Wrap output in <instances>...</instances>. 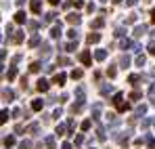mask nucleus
<instances>
[{
    "label": "nucleus",
    "instance_id": "1",
    "mask_svg": "<svg viewBox=\"0 0 155 149\" xmlns=\"http://www.w3.org/2000/svg\"><path fill=\"white\" fill-rule=\"evenodd\" d=\"M23 40H25V34H23L21 29H17V32L11 36V42H13V44H21Z\"/></svg>",
    "mask_w": 155,
    "mask_h": 149
},
{
    "label": "nucleus",
    "instance_id": "2",
    "mask_svg": "<svg viewBox=\"0 0 155 149\" xmlns=\"http://www.w3.org/2000/svg\"><path fill=\"white\" fill-rule=\"evenodd\" d=\"M36 88H38L40 93H46V90L51 88V84H48V80H46V78H40V80H38V84H36Z\"/></svg>",
    "mask_w": 155,
    "mask_h": 149
},
{
    "label": "nucleus",
    "instance_id": "3",
    "mask_svg": "<svg viewBox=\"0 0 155 149\" xmlns=\"http://www.w3.org/2000/svg\"><path fill=\"white\" fill-rule=\"evenodd\" d=\"M80 61H82V63L88 67V65L92 63V57H90V52H88V50H82V52H80Z\"/></svg>",
    "mask_w": 155,
    "mask_h": 149
},
{
    "label": "nucleus",
    "instance_id": "4",
    "mask_svg": "<svg viewBox=\"0 0 155 149\" xmlns=\"http://www.w3.org/2000/svg\"><path fill=\"white\" fill-rule=\"evenodd\" d=\"M82 21V17H80V13H67V23L71 25H78Z\"/></svg>",
    "mask_w": 155,
    "mask_h": 149
},
{
    "label": "nucleus",
    "instance_id": "5",
    "mask_svg": "<svg viewBox=\"0 0 155 149\" xmlns=\"http://www.w3.org/2000/svg\"><path fill=\"white\" fill-rule=\"evenodd\" d=\"M99 40H101V34H99V32H92V34H88V38H86L88 44H97Z\"/></svg>",
    "mask_w": 155,
    "mask_h": 149
},
{
    "label": "nucleus",
    "instance_id": "6",
    "mask_svg": "<svg viewBox=\"0 0 155 149\" xmlns=\"http://www.w3.org/2000/svg\"><path fill=\"white\" fill-rule=\"evenodd\" d=\"M51 38H52V40H59V38H61V23H57L51 29Z\"/></svg>",
    "mask_w": 155,
    "mask_h": 149
},
{
    "label": "nucleus",
    "instance_id": "7",
    "mask_svg": "<svg viewBox=\"0 0 155 149\" xmlns=\"http://www.w3.org/2000/svg\"><path fill=\"white\" fill-rule=\"evenodd\" d=\"M42 107H44V101L42 99H34L31 101V109H34V111H42Z\"/></svg>",
    "mask_w": 155,
    "mask_h": 149
},
{
    "label": "nucleus",
    "instance_id": "8",
    "mask_svg": "<svg viewBox=\"0 0 155 149\" xmlns=\"http://www.w3.org/2000/svg\"><path fill=\"white\" fill-rule=\"evenodd\" d=\"M115 141H117L120 145H126V143H128V132H120V134H115Z\"/></svg>",
    "mask_w": 155,
    "mask_h": 149
},
{
    "label": "nucleus",
    "instance_id": "9",
    "mask_svg": "<svg viewBox=\"0 0 155 149\" xmlns=\"http://www.w3.org/2000/svg\"><path fill=\"white\" fill-rule=\"evenodd\" d=\"M145 32H147V27H145V25H136L132 34H134V38H140V36H143Z\"/></svg>",
    "mask_w": 155,
    "mask_h": 149
},
{
    "label": "nucleus",
    "instance_id": "10",
    "mask_svg": "<svg viewBox=\"0 0 155 149\" xmlns=\"http://www.w3.org/2000/svg\"><path fill=\"white\" fill-rule=\"evenodd\" d=\"M111 93H113V86H111V84H103V86H101V95H103V97L111 95Z\"/></svg>",
    "mask_w": 155,
    "mask_h": 149
},
{
    "label": "nucleus",
    "instance_id": "11",
    "mask_svg": "<svg viewBox=\"0 0 155 149\" xmlns=\"http://www.w3.org/2000/svg\"><path fill=\"white\" fill-rule=\"evenodd\" d=\"M27 44H29L31 49H34V46H40V36H38V34H34V36L29 38V42H27Z\"/></svg>",
    "mask_w": 155,
    "mask_h": 149
},
{
    "label": "nucleus",
    "instance_id": "12",
    "mask_svg": "<svg viewBox=\"0 0 155 149\" xmlns=\"http://www.w3.org/2000/svg\"><path fill=\"white\" fill-rule=\"evenodd\" d=\"M40 67H42V63H40V61H31V63H29V72H31V74L40 72Z\"/></svg>",
    "mask_w": 155,
    "mask_h": 149
},
{
    "label": "nucleus",
    "instance_id": "13",
    "mask_svg": "<svg viewBox=\"0 0 155 149\" xmlns=\"http://www.w3.org/2000/svg\"><path fill=\"white\" fill-rule=\"evenodd\" d=\"M145 111H147V105H138V107L134 109V118H140V116H145Z\"/></svg>",
    "mask_w": 155,
    "mask_h": 149
},
{
    "label": "nucleus",
    "instance_id": "14",
    "mask_svg": "<svg viewBox=\"0 0 155 149\" xmlns=\"http://www.w3.org/2000/svg\"><path fill=\"white\" fill-rule=\"evenodd\" d=\"M94 59H97V61H105V59H107V50L99 49L97 52H94Z\"/></svg>",
    "mask_w": 155,
    "mask_h": 149
},
{
    "label": "nucleus",
    "instance_id": "15",
    "mask_svg": "<svg viewBox=\"0 0 155 149\" xmlns=\"http://www.w3.org/2000/svg\"><path fill=\"white\" fill-rule=\"evenodd\" d=\"M115 107H117V111H128V109H130V105L126 103V101H117Z\"/></svg>",
    "mask_w": 155,
    "mask_h": 149
},
{
    "label": "nucleus",
    "instance_id": "16",
    "mask_svg": "<svg viewBox=\"0 0 155 149\" xmlns=\"http://www.w3.org/2000/svg\"><path fill=\"white\" fill-rule=\"evenodd\" d=\"M2 97H4L6 101H13L15 99V93H13L11 88H4V90H2Z\"/></svg>",
    "mask_w": 155,
    "mask_h": 149
},
{
    "label": "nucleus",
    "instance_id": "17",
    "mask_svg": "<svg viewBox=\"0 0 155 149\" xmlns=\"http://www.w3.org/2000/svg\"><path fill=\"white\" fill-rule=\"evenodd\" d=\"M65 80H67V76H65V74H57V76H54V84H59V86H63Z\"/></svg>",
    "mask_w": 155,
    "mask_h": 149
},
{
    "label": "nucleus",
    "instance_id": "18",
    "mask_svg": "<svg viewBox=\"0 0 155 149\" xmlns=\"http://www.w3.org/2000/svg\"><path fill=\"white\" fill-rule=\"evenodd\" d=\"M31 11H34V13H40V11H42V2H40V0H31Z\"/></svg>",
    "mask_w": 155,
    "mask_h": 149
},
{
    "label": "nucleus",
    "instance_id": "19",
    "mask_svg": "<svg viewBox=\"0 0 155 149\" xmlns=\"http://www.w3.org/2000/svg\"><path fill=\"white\" fill-rule=\"evenodd\" d=\"M15 21H17V23H25V21H27L25 13H23V11H19V13L15 15Z\"/></svg>",
    "mask_w": 155,
    "mask_h": 149
},
{
    "label": "nucleus",
    "instance_id": "20",
    "mask_svg": "<svg viewBox=\"0 0 155 149\" xmlns=\"http://www.w3.org/2000/svg\"><path fill=\"white\" fill-rule=\"evenodd\" d=\"M120 65H122V67H128L130 65V57L128 55H122V57H120Z\"/></svg>",
    "mask_w": 155,
    "mask_h": 149
},
{
    "label": "nucleus",
    "instance_id": "21",
    "mask_svg": "<svg viewBox=\"0 0 155 149\" xmlns=\"http://www.w3.org/2000/svg\"><path fill=\"white\" fill-rule=\"evenodd\" d=\"M130 46H132V42H130V40H126V38H122V40H120V49H122V50L130 49Z\"/></svg>",
    "mask_w": 155,
    "mask_h": 149
},
{
    "label": "nucleus",
    "instance_id": "22",
    "mask_svg": "<svg viewBox=\"0 0 155 149\" xmlns=\"http://www.w3.org/2000/svg\"><path fill=\"white\" fill-rule=\"evenodd\" d=\"M63 49L67 50V52H71V50H76V49H78V42H76V40H71V42H69V44H65Z\"/></svg>",
    "mask_w": 155,
    "mask_h": 149
},
{
    "label": "nucleus",
    "instance_id": "23",
    "mask_svg": "<svg viewBox=\"0 0 155 149\" xmlns=\"http://www.w3.org/2000/svg\"><path fill=\"white\" fill-rule=\"evenodd\" d=\"M128 82L130 84H132V86H136V84H138V82H140V76H136V74H132L128 78Z\"/></svg>",
    "mask_w": 155,
    "mask_h": 149
},
{
    "label": "nucleus",
    "instance_id": "24",
    "mask_svg": "<svg viewBox=\"0 0 155 149\" xmlns=\"http://www.w3.org/2000/svg\"><path fill=\"white\" fill-rule=\"evenodd\" d=\"M40 52H42V55H44V57H46V55H51V52H52L51 44H46V42H44V44H42V50H40Z\"/></svg>",
    "mask_w": 155,
    "mask_h": 149
},
{
    "label": "nucleus",
    "instance_id": "25",
    "mask_svg": "<svg viewBox=\"0 0 155 149\" xmlns=\"http://www.w3.org/2000/svg\"><path fill=\"white\" fill-rule=\"evenodd\" d=\"M6 120H8V111L2 109V111H0V124H6Z\"/></svg>",
    "mask_w": 155,
    "mask_h": 149
},
{
    "label": "nucleus",
    "instance_id": "26",
    "mask_svg": "<svg viewBox=\"0 0 155 149\" xmlns=\"http://www.w3.org/2000/svg\"><path fill=\"white\" fill-rule=\"evenodd\" d=\"M15 141H17V139L11 134V137H6V139H4V145H6V147H11V145H15Z\"/></svg>",
    "mask_w": 155,
    "mask_h": 149
},
{
    "label": "nucleus",
    "instance_id": "27",
    "mask_svg": "<svg viewBox=\"0 0 155 149\" xmlns=\"http://www.w3.org/2000/svg\"><path fill=\"white\" fill-rule=\"evenodd\" d=\"M90 25H92L94 29H99V27H103V25H105V21H103V19H94V21H92Z\"/></svg>",
    "mask_w": 155,
    "mask_h": 149
},
{
    "label": "nucleus",
    "instance_id": "28",
    "mask_svg": "<svg viewBox=\"0 0 155 149\" xmlns=\"http://www.w3.org/2000/svg\"><path fill=\"white\" fill-rule=\"evenodd\" d=\"M46 147H48V149H57V143H54V139H52V137L46 139Z\"/></svg>",
    "mask_w": 155,
    "mask_h": 149
},
{
    "label": "nucleus",
    "instance_id": "29",
    "mask_svg": "<svg viewBox=\"0 0 155 149\" xmlns=\"http://www.w3.org/2000/svg\"><path fill=\"white\" fill-rule=\"evenodd\" d=\"M6 78H8V80L13 82V80L17 78V69H15V67H11V69H8V76H6Z\"/></svg>",
    "mask_w": 155,
    "mask_h": 149
},
{
    "label": "nucleus",
    "instance_id": "30",
    "mask_svg": "<svg viewBox=\"0 0 155 149\" xmlns=\"http://www.w3.org/2000/svg\"><path fill=\"white\" fill-rule=\"evenodd\" d=\"M67 36H69L71 40H78V36H80V32H78V29H69V32H67Z\"/></svg>",
    "mask_w": 155,
    "mask_h": 149
},
{
    "label": "nucleus",
    "instance_id": "31",
    "mask_svg": "<svg viewBox=\"0 0 155 149\" xmlns=\"http://www.w3.org/2000/svg\"><path fill=\"white\" fill-rule=\"evenodd\" d=\"M107 76H109V78H115V76H117V69H115V65H111V67L107 69Z\"/></svg>",
    "mask_w": 155,
    "mask_h": 149
},
{
    "label": "nucleus",
    "instance_id": "32",
    "mask_svg": "<svg viewBox=\"0 0 155 149\" xmlns=\"http://www.w3.org/2000/svg\"><path fill=\"white\" fill-rule=\"evenodd\" d=\"M124 34H126L124 27H115V38H124Z\"/></svg>",
    "mask_w": 155,
    "mask_h": 149
},
{
    "label": "nucleus",
    "instance_id": "33",
    "mask_svg": "<svg viewBox=\"0 0 155 149\" xmlns=\"http://www.w3.org/2000/svg\"><path fill=\"white\" fill-rule=\"evenodd\" d=\"M82 74H84L82 69H74V72H71V78H74V80H80V78H82Z\"/></svg>",
    "mask_w": 155,
    "mask_h": 149
},
{
    "label": "nucleus",
    "instance_id": "34",
    "mask_svg": "<svg viewBox=\"0 0 155 149\" xmlns=\"http://www.w3.org/2000/svg\"><path fill=\"white\" fill-rule=\"evenodd\" d=\"M130 99L138 101V99H140V90H132V93H130Z\"/></svg>",
    "mask_w": 155,
    "mask_h": 149
},
{
    "label": "nucleus",
    "instance_id": "35",
    "mask_svg": "<svg viewBox=\"0 0 155 149\" xmlns=\"http://www.w3.org/2000/svg\"><path fill=\"white\" fill-rule=\"evenodd\" d=\"M145 61H147V59H145L143 55H138V57H136V65H138V67H143V65H145Z\"/></svg>",
    "mask_w": 155,
    "mask_h": 149
},
{
    "label": "nucleus",
    "instance_id": "36",
    "mask_svg": "<svg viewBox=\"0 0 155 149\" xmlns=\"http://www.w3.org/2000/svg\"><path fill=\"white\" fill-rule=\"evenodd\" d=\"M29 132H31V134H38V132H40V126H38V124H31V126H29Z\"/></svg>",
    "mask_w": 155,
    "mask_h": 149
},
{
    "label": "nucleus",
    "instance_id": "37",
    "mask_svg": "<svg viewBox=\"0 0 155 149\" xmlns=\"http://www.w3.org/2000/svg\"><path fill=\"white\" fill-rule=\"evenodd\" d=\"M71 6H76V8H82V6H84V0H71Z\"/></svg>",
    "mask_w": 155,
    "mask_h": 149
},
{
    "label": "nucleus",
    "instance_id": "38",
    "mask_svg": "<svg viewBox=\"0 0 155 149\" xmlns=\"http://www.w3.org/2000/svg\"><path fill=\"white\" fill-rule=\"evenodd\" d=\"M136 17H138L136 13H132V15H128V19H126V23H134V21H136Z\"/></svg>",
    "mask_w": 155,
    "mask_h": 149
},
{
    "label": "nucleus",
    "instance_id": "39",
    "mask_svg": "<svg viewBox=\"0 0 155 149\" xmlns=\"http://www.w3.org/2000/svg\"><path fill=\"white\" fill-rule=\"evenodd\" d=\"M97 137H99V141H105V139H107V137H105V130H103V128H99Z\"/></svg>",
    "mask_w": 155,
    "mask_h": 149
},
{
    "label": "nucleus",
    "instance_id": "40",
    "mask_svg": "<svg viewBox=\"0 0 155 149\" xmlns=\"http://www.w3.org/2000/svg\"><path fill=\"white\" fill-rule=\"evenodd\" d=\"M61 65H71V61H69V57H61V61H59Z\"/></svg>",
    "mask_w": 155,
    "mask_h": 149
},
{
    "label": "nucleus",
    "instance_id": "41",
    "mask_svg": "<svg viewBox=\"0 0 155 149\" xmlns=\"http://www.w3.org/2000/svg\"><path fill=\"white\" fill-rule=\"evenodd\" d=\"M82 143H84V134H78V137H76V145L80 147Z\"/></svg>",
    "mask_w": 155,
    "mask_h": 149
},
{
    "label": "nucleus",
    "instance_id": "42",
    "mask_svg": "<svg viewBox=\"0 0 155 149\" xmlns=\"http://www.w3.org/2000/svg\"><path fill=\"white\" fill-rule=\"evenodd\" d=\"M38 27H40L38 21H29V29H31V32H34V29H38Z\"/></svg>",
    "mask_w": 155,
    "mask_h": 149
},
{
    "label": "nucleus",
    "instance_id": "43",
    "mask_svg": "<svg viewBox=\"0 0 155 149\" xmlns=\"http://www.w3.org/2000/svg\"><path fill=\"white\" fill-rule=\"evenodd\" d=\"M21 149H31V141H23L21 143Z\"/></svg>",
    "mask_w": 155,
    "mask_h": 149
},
{
    "label": "nucleus",
    "instance_id": "44",
    "mask_svg": "<svg viewBox=\"0 0 155 149\" xmlns=\"http://www.w3.org/2000/svg\"><path fill=\"white\" fill-rule=\"evenodd\" d=\"M88 128H90V120H84L82 122V130H88Z\"/></svg>",
    "mask_w": 155,
    "mask_h": 149
},
{
    "label": "nucleus",
    "instance_id": "45",
    "mask_svg": "<svg viewBox=\"0 0 155 149\" xmlns=\"http://www.w3.org/2000/svg\"><path fill=\"white\" fill-rule=\"evenodd\" d=\"M57 118H61V109H54L52 111V120H57Z\"/></svg>",
    "mask_w": 155,
    "mask_h": 149
},
{
    "label": "nucleus",
    "instance_id": "46",
    "mask_svg": "<svg viewBox=\"0 0 155 149\" xmlns=\"http://www.w3.org/2000/svg\"><path fill=\"white\" fill-rule=\"evenodd\" d=\"M147 141H149V149H155V139H151V137H147Z\"/></svg>",
    "mask_w": 155,
    "mask_h": 149
},
{
    "label": "nucleus",
    "instance_id": "47",
    "mask_svg": "<svg viewBox=\"0 0 155 149\" xmlns=\"http://www.w3.org/2000/svg\"><path fill=\"white\" fill-rule=\"evenodd\" d=\"M76 95H78V97H84V88H82V86H78V88H76Z\"/></svg>",
    "mask_w": 155,
    "mask_h": 149
},
{
    "label": "nucleus",
    "instance_id": "48",
    "mask_svg": "<svg viewBox=\"0 0 155 149\" xmlns=\"http://www.w3.org/2000/svg\"><path fill=\"white\" fill-rule=\"evenodd\" d=\"M13 116H15V118H19V116H21V109H19V107H15V109H13Z\"/></svg>",
    "mask_w": 155,
    "mask_h": 149
},
{
    "label": "nucleus",
    "instance_id": "49",
    "mask_svg": "<svg viewBox=\"0 0 155 149\" xmlns=\"http://www.w3.org/2000/svg\"><path fill=\"white\" fill-rule=\"evenodd\" d=\"M149 52L155 57V42H151V44H149Z\"/></svg>",
    "mask_w": 155,
    "mask_h": 149
},
{
    "label": "nucleus",
    "instance_id": "50",
    "mask_svg": "<svg viewBox=\"0 0 155 149\" xmlns=\"http://www.w3.org/2000/svg\"><path fill=\"white\" fill-rule=\"evenodd\" d=\"M54 17H57V13H48V15H46V21H52Z\"/></svg>",
    "mask_w": 155,
    "mask_h": 149
},
{
    "label": "nucleus",
    "instance_id": "51",
    "mask_svg": "<svg viewBox=\"0 0 155 149\" xmlns=\"http://www.w3.org/2000/svg\"><path fill=\"white\" fill-rule=\"evenodd\" d=\"M149 95H151V97H155V84H151V86H149Z\"/></svg>",
    "mask_w": 155,
    "mask_h": 149
},
{
    "label": "nucleus",
    "instance_id": "52",
    "mask_svg": "<svg viewBox=\"0 0 155 149\" xmlns=\"http://www.w3.org/2000/svg\"><path fill=\"white\" fill-rule=\"evenodd\" d=\"M124 2H126V4H128V6H134V4H136V2H138V0H124Z\"/></svg>",
    "mask_w": 155,
    "mask_h": 149
},
{
    "label": "nucleus",
    "instance_id": "53",
    "mask_svg": "<svg viewBox=\"0 0 155 149\" xmlns=\"http://www.w3.org/2000/svg\"><path fill=\"white\" fill-rule=\"evenodd\" d=\"M4 57H6V50H4V49H0V61H2Z\"/></svg>",
    "mask_w": 155,
    "mask_h": 149
},
{
    "label": "nucleus",
    "instance_id": "54",
    "mask_svg": "<svg viewBox=\"0 0 155 149\" xmlns=\"http://www.w3.org/2000/svg\"><path fill=\"white\" fill-rule=\"evenodd\" d=\"M61 149H71V143H63V145H61Z\"/></svg>",
    "mask_w": 155,
    "mask_h": 149
},
{
    "label": "nucleus",
    "instance_id": "55",
    "mask_svg": "<svg viewBox=\"0 0 155 149\" xmlns=\"http://www.w3.org/2000/svg\"><path fill=\"white\" fill-rule=\"evenodd\" d=\"M151 21H153V23H155V8H153V11H151Z\"/></svg>",
    "mask_w": 155,
    "mask_h": 149
},
{
    "label": "nucleus",
    "instance_id": "56",
    "mask_svg": "<svg viewBox=\"0 0 155 149\" xmlns=\"http://www.w3.org/2000/svg\"><path fill=\"white\" fill-rule=\"evenodd\" d=\"M48 2H51V4H59L61 0H48Z\"/></svg>",
    "mask_w": 155,
    "mask_h": 149
},
{
    "label": "nucleus",
    "instance_id": "57",
    "mask_svg": "<svg viewBox=\"0 0 155 149\" xmlns=\"http://www.w3.org/2000/svg\"><path fill=\"white\" fill-rule=\"evenodd\" d=\"M122 2H124V0H113V4H122Z\"/></svg>",
    "mask_w": 155,
    "mask_h": 149
},
{
    "label": "nucleus",
    "instance_id": "58",
    "mask_svg": "<svg viewBox=\"0 0 155 149\" xmlns=\"http://www.w3.org/2000/svg\"><path fill=\"white\" fill-rule=\"evenodd\" d=\"M23 2H25V0H17V4H23Z\"/></svg>",
    "mask_w": 155,
    "mask_h": 149
},
{
    "label": "nucleus",
    "instance_id": "59",
    "mask_svg": "<svg viewBox=\"0 0 155 149\" xmlns=\"http://www.w3.org/2000/svg\"><path fill=\"white\" fill-rule=\"evenodd\" d=\"M2 69H4V65H2V63H0V72H2Z\"/></svg>",
    "mask_w": 155,
    "mask_h": 149
},
{
    "label": "nucleus",
    "instance_id": "60",
    "mask_svg": "<svg viewBox=\"0 0 155 149\" xmlns=\"http://www.w3.org/2000/svg\"><path fill=\"white\" fill-rule=\"evenodd\" d=\"M151 124H153V126H155V118H153V122H151Z\"/></svg>",
    "mask_w": 155,
    "mask_h": 149
},
{
    "label": "nucleus",
    "instance_id": "61",
    "mask_svg": "<svg viewBox=\"0 0 155 149\" xmlns=\"http://www.w3.org/2000/svg\"><path fill=\"white\" fill-rule=\"evenodd\" d=\"M101 2H107V0H101Z\"/></svg>",
    "mask_w": 155,
    "mask_h": 149
},
{
    "label": "nucleus",
    "instance_id": "62",
    "mask_svg": "<svg viewBox=\"0 0 155 149\" xmlns=\"http://www.w3.org/2000/svg\"><path fill=\"white\" fill-rule=\"evenodd\" d=\"M0 38H2V34H0Z\"/></svg>",
    "mask_w": 155,
    "mask_h": 149
}]
</instances>
